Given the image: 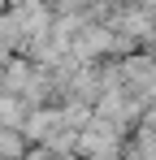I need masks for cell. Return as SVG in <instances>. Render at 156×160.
Segmentation results:
<instances>
[{
  "label": "cell",
  "mask_w": 156,
  "mask_h": 160,
  "mask_svg": "<svg viewBox=\"0 0 156 160\" xmlns=\"http://www.w3.org/2000/svg\"><path fill=\"white\" fill-rule=\"evenodd\" d=\"M96 160H113V156H96Z\"/></svg>",
  "instance_id": "1"
}]
</instances>
